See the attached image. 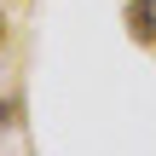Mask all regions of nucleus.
Segmentation results:
<instances>
[{
    "label": "nucleus",
    "instance_id": "nucleus-1",
    "mask_svg": "<svg viewBox=\"0 0 156 156\" xmlns=\"http://www.w3.org/2000/svg\"><path fill=\"white\" fill-rule=\"evenodd\" d=\"M127 35H133V46H156V0H127Z\"/></svg>",
    "mask_w": 156,
    "mask_h": 156
},
{
    "label": "nucleus",
    "instance_id": "nucleus-2",
    "mask_svg": "<svg viewBox=\"0 0 156 156\" xmlns=\"http://www.w3.org/2000/svg\"><path fill=\"white\" fill-rule=\"evenodd\" d=\"M12 122H17V110H12V104L0 98V127H12Z\"/></svg>",
    "mask_w": 156,
    "mask_h": 156
},
{
    "label": "nucleus",
    "instance_id": "nucleus-3",
    "mask_svg": "<svg viewBox=\"0 0 156 156\" xmlns=\"http://www.w3.org/2000/svg\"><path fill=\"white\" fill-rule=\"evenodd\" d=\"M0 46H6V12H0Z\"/></svg>",
    "mask_w": 156,
    "mask_h": 156
}]
</instances>
